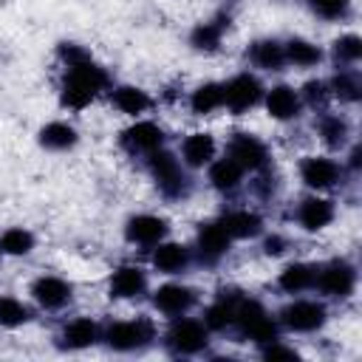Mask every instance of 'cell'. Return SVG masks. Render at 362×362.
<instances>
[{"label": "cell", "instance_id": "5bb4252c", "mask_svg": "<svg viewBox=\"0 0 362 362\" xmlns=\"http://www.w3.org/2000/svg\"><path fill=\"white\" fill-rule=\"evenodd\" d=\"M297 218H300V223H303L308 232H317V229H322V226L331 223V218H334V206H331V201L314 195V198H305V201L300 204Z\"/></svg>", "mask_w": 362, "mask_h": 362}, {"label": "cell", "instance_id": "4316f807", "mask_svg": "<svg viewBox=\"0 0 362 362\" xmlns=\"http://www.w3.org/2000/svg\"><path fill=\"white\" fill-rule=\"evenodd\" d=\"M283 51H286V62L300 65V68H311V65H317L320 57H322L320 48L311 45V42H305V40H288V42L283 45Z\"/></svg>", "mask_w": 362, "mask_h": 362}, {"label": "cell", "instance_id": "d6a6232c", "mask_svg": "<svg viewBox=\"0 0 362 362\" xmlns=\"http://www.w3.org/2000/svg\"><path fill=\"white\" fill-rule=\"evenodd\" d=\"M232 320H235V303L221 300V303L209 305V311H206V320H204V322H206L209 328H226Z\"/></svg>", "mask_w": 362, "mask_h": 362}, {"label": "cell", "instance_id": "cb8c5ba5", "mask_svg": "<svg viewBox=\"0 0 362 362\" xmlns=\"http://www.w3.org/2000/svg\"><path fill=\"white\" fill-rule=\"evenodd\" d=\"M189 105H192V110H195L198 116H204V113H212L215 107H221V105H223V85L206 82V85L195 88V90H192V99H189Z\"/></svg>", "mask_w": 362, "mask_h": 362}, {"label": "cell", "instance_id": "52a82bcc", "mask_svg": "<svg viewBox=\"0 0 362 362\" xmlns=\"http://www.w3.org/2000/svg\"><path fill=\"white\" fill-rule=\"evenodd\" d=\"M167 342L178 354H195L206 345V328L198 320H178V322H173V328L167 334Z\"/></svg>", "mask_w": 362, "mask_h": 362}, {"label": "cell", "instance_id": "d4e9b609", "mask_svg": "<svg viewBox=\"0 0 362 362\" xmlns=\"http://www.w3.org/2000/svg\"><path fill=\"white\" fill-rule=\"evenodd\" d=\"M40 141H42V147L65 150V147H71L76 141V130L71 124H65V122H51V124H45L40 130Z\"/></svg>", "mask_w": 362, "mask_h": 362}, {"label": "cell", "instance_id": "f1b7e54d", "mask_svg": "<svg viewBox=\"0 0 362 362\" xmlns=\"http://www.w3.org/2000/svg\"><path fill=\"white\" fill-rule=\"evenodd\" d=\"M31 246H34V238L28 229H8L0 238V252L6 255H28Z\"/></svg>", "mask_w": 362, "mask_h": 362}, {"label": "cell", "instance_id": "d6986e66", "mask_svg": "<svg viewBox=\"0 0 362 362\" xmlns=\"http://www.w3.org/2000/svg\"><path fill=\"white\" fill-rule=\"evenodd\" d=\"M223 229L229 238H252L260 232V215L257 212H249V209H238V212H229L223 221Z\"/></svg>", "mask_w": 362, "mask_h": 362}, {"label": "cell", "instance_id": "4dcf8cb0", "mask_svg": "<svg viewBox=\"0 0 362 362\" xmlns=\"http://www.w3.org/2000/svg\"><path fill=\"white\" fill-rule=\"evenodd\" d=\"M320 136L331 147H339L345 141V136H348V122L342 116H322L320 119Z\"/></svg>", "mask_w": 362, "mask_h": 362}, {"label": "cell", "instance_id": "8fae6325", "mask_svg": "<svg viewBox=\"0 0 362 362\" xmlns=\"http://www.w3.org/2000/svg\"><path fill=\"white\" fill-rule=\"evenodd\" d=\"M122 141L133 153H153L161 144V127H156L153 122H136L133 127L124 130Z\"/></svg>", "mask_w": 362, "mask_h": 362}, {"label": "cell", "instance_id": "3957f363", "mask_svg": "<svg viewBox=\"0 0 362 362\" xmlns=\"http://www.w3.org/2000/svg\"><path fill=\"white\" fill-rule=\"evenodd\" d=\"M354 280H356V274H354V269L345 260H334L320 274H314V283L328 297H345V294H351Z\"/></svg>", "mask_w": 362, "mask_h": 362}, {"label": "cell", "instance_id": "ffe728a7", "mask_svg": "<svg viewBox=\"0 0 362 362\" xmlns=\"http://www.w3.org/2000/svg\"><path fill=\"white\" fill-rule=\"evenodd\" d=\"M252 62L257 68H266V71H280L283 62H286V51H283L280 42L263 40V42H255L252 45Z\"/></svg>", "mask_w": 362, "mask_h": 362}, {"label": "cell", "instance_id": "83f0119b", "mask_svg": "<svg viewBox=\"0 0 362 362\" xmlns=\"http://www.w3.org/2000/svg\"><path fill=\"white\" fill-rule=\"evenodd\" d=\"M113 102H116V107H119L122 113H130V116L144 113V110L150 107L147 93H144V90H139V88H130V85L119 88V90L113 93Z\"/></svg>", "mask_w": 362, "mask_h": 362}, {"label": "cell", "instance_id": "7a4b0ae2", "mask_svg": "<svg viewBox=\"0 0 362 362\" xmlns=\"http://www.w3.org/2000/svg\"><path fill=\"white\" fill-rule=\"evenodd\" d=\"M150 173L156 178V184L167 192V195H181L184 192V170L178 164V158L173 153H164V150H153L150 156Z\"/></svg>", "mask_w": 362, "mask_h": 362}, {"label": "cell", "instance_id": "4fadbf2b", "mask_svg": "<svg viewBox=\"0 0 362 362\" xmlns=\"http://www.w3.org/2000/svg\"><path fill=\"white\" fill-rule=\"evenodd\" d=\"M266 110H269V116H274V119H294L297 110H300V96H297V90L288 88V85L272 88L269 96H266Z\"/></svg>", "mask_w": 362, "mask_h": 362}, {"label": "cell", "instance_id": "ac0fdd59", "mask_svg": "<svg viewBox=\"0 0 362 362\" xmlns=\"http://www.w3.org/2000/svg\"><path fill=\"white\" fill-rule=\"evenodd\" d=\"M198 246L206 257H221L229 249V235L223 223H201L198 229Z\"/></svg>", "mask_w": 362, "mask_h": 362}, {"label": "cell", "instance_id": "ba28073f", "mask_svg": "<svg viewBox=\"0 0 362 362\" xmlns=\"http://www.w3.org/2000/svg\"><path fill=\"white\" fill-rule=\"evenodd\" d=\"M300 175L308 187L314 189H328L337 184L339 178V164L325 158V156H308L303 164H300Z\"/></svg>", "mask_w": 362, "mask_h": 362}, {"label": "cell", "instance_id": "9c48e42d", "mask_svg": "<svg viewBox=\"0 0 362 362\" xmlns=\"http://www.w3.org/2000/svg\"><path fill=\"white\" fill-rule=\"evenodd\" d=\"M229 158H235L243 170H257L266 164V147L249 136V133H238L232 139V147H229Z\"/></svg>", "mask_w": 362, "mask_h": 362}, {"label": "cell", "instance_id": "30bf717a", "mask_svg": "<svg viewBox=\"0 0 362 362\" xmlns=\"http://www.w3.org/2000/svg\"><path fill=\"white\" fill-rule=\"evenodd\" d=\"M31 294H34V300L40 305L59 308V305H65L71 300V286L65 280H59V277H40V280H34Z\"/></svg>", "mask_w": 362, "mask_h": 362}, {"label": "cell", "instance_id": "1f68e13d", "mask_svg": "<svg viewBox=\"0 0 362 362\" xmlns=\"http://www.w3.org/2000/svg\"><path fill=\"white\" fill-rule=\"evenodd\" d=\"M221 34H223V25L221 23H204V25H198L195 31H192V45L195 48H215L218 42H221Z\"/></svg>", "mask_w": 362, "mask_h": 362}, {"label": "cell", "instance_id": "5b68a950", "mask_svg": "<svg viewBox=\"0 0 362 362\" xmlns=\"http://www.w3.org/2000/svg\"><path fill=\"white\" fill-rule=\"evenodd\" d=\"M153 337V325L147 320H133V322H113L105 334L107 345L116 351H130L136 345H141L144 339Z\"/></svg>", "mask_w": 362, "mask_h": 362}, {"label": "cell", "instance_id": "e0dca14e", "mask_svg": "<svg viewBox=\"0 0 362 362\" xmlns=\"http://www.w3.org/2000/svg\"><path fill=\"white\" fill-rule=\"evenodd\" d=\"M181 153H184V161L189 167H204L215 153V141L209 133H192V136H187Z\"/></svg>", "mask_w": 362, "mask_h": 362}, {"label": "cell", "instance_id": "44dd1931", "mask_svg": "<svg viewBox=\"0 0 362 362\" xmlns=\"http://www.w3.org/2000/svg\"><path fill=\"white\" fill-rule=\"evenodd\" d=\"M153 266L158 272H164V274H175V272H181L187 266V249L181 243H164V246L156 249Z\"/></svg>", "mask_w": 362, "mask_h": 362}, {"label": "cell", "instance_id": "f546056e", "mask_svg": "<svg viewBox=\"0 0 362 362\" xmlns=\"http://www.w3.org/2000/svg\"><path fill=\"white\" fill-rule=\"evenodd\" d=\"M328 90H331L337 99H342V102H356V99H359V79H356V74H351V71H339V74L334 76V82L328 85Z\"/></svg>", "mask_w": 362, "mask_h": 362}, {"label": "cell", "instance_id": "8d00e7d4", "mask_svg": "<svg viewBox=\"0 0 362 362\" xmlns=\"http://www.w3.org/2000/svg\"><path fill=\"white\" fill-rule=\"evenodd\" d=\"M305 99H308L311 105H322V102L328 99V85H325V82H308V85H305Z\"/></svg>", "mask_w": 362, "mask_h": 362}, {"label": "cell", "instance_id": "74e56055", "mask_svg": "<svg viewBox=\"0 0 362 362\" xmlns=\"http://www.w3.org/2000/svg\"><path fill=\"white\" fill-rule=\"evenodd\" d=\"M266 359H297V354L291 348H280V345H269L266 348Z\"/></svg>", "mask_w": 362, "mask_h": 362}, {"label": "cell", "instance_id": "2e32d148", "mask_svg": "<svg viewBox=\"0 0 362 362\" xmlns=\"http://www.w3.org/2000/svg\"><path fill=\"white\" fill-rule=\"evenodd\" d=\"M144 288V272L136 266H122L110 277V297H136Z\"/></svg>", "mask_w": 362, "mask_h": 362}, {"label": "cell", "instance_id": "e575fe53", "mask_svg": "<svg viewBox=\"0 0 362 362\" xmlns=\"http://www.w3.org/2000/svg\"><path fill=\"white\" fill-rule=\"evenodd\" d=\"M337 48V57L342 59V62H356L359 57H362V40L356 37V34H345V37H339L337 42H334Z\"/></svg>", "mask_w": 362, "mask_h": 362}, {"label": "cell", "instance_id": "9a60e30c", "mask_svg": "<svg viewBox=\"0 0 362 362\" xmlns=\"http://www.w3.org/2000/svg\"><path fill=\"white\" fill-rule=\"evenodd\" d=\"M195 294L187 288V286H178V283H170V286H161L156 291V305L164 311V314H184L189 305H192Z\"/></svg>", "mask_w": 362, "mask_h": 362}, {"label": "cell", "instance_id": "d590c367", "mask_svg": "<svg viewBox=\"0 0 362 362\" xmlns=\"http://www.w3.org/2000/svg\"><path fill=\"white\" fill-rule=\"evenodd\" d=\"M311 6L317 14H322L328 20H337L348 11V0H311Z\"/></svg>", "mask_w": 362, "mask_h": 362}, {"label": "cell", "instance_id": "603a6c76", "mask_svg": "<svg viewBox=\"0 0 362 362\" xmlns=\"http://www.w3.org/2000/svg\"><path fill=\"white\" fill-rule=\"evenodd\" d=\"M240 173H243V167H240L235 158H221V161L212 164L209 181H212L215 189H223V192H226V189H235V187H238Z\"/></svg>", "mask_w": 362, "mask_h": 362}, {"label": "cell", "instance_id": "7402d4cb", "mask_svg": "<svg viewBox=\"0 0 362 362\" xmlns=\"http://www.w3.org/2000/svg\"><path fill=\"white\" fill-rule=\"evenodd\" d=\"M314 269L311 266H305V263H291V266H286L283 272H280V288L283 291H288V294H297V291H303V288H308L311 283H314Z\"/></svg>", "mask_w": 362, "mask_h": 362}, {"label": "cell", "instance_id": "6da1fadb", "mask_svg": "<svg viewBox=\"0 0 362 362\" xmlns=\"http://www.w3.org/2000/svg\"><path fill=\"white\" fill-rule=\"evenodd\" d=\"M102 85H105V74L90 59L82 62V65H74L71 74L62 82V105H68V107H85L96 96V90Z\"/></svg>", "mask_w": 362, "mask_h": 362}, {"label": "cell", "instance_id": "f35d334b", "mask_svg": "<svg viewBox=\"0 0 362 362\" xmlns=\"http://www.w3.org/2000/svg\"><path fill=\"white\" fill-rule=\"evenodd\" d=\"M283 246H286V240H283L280 235H269V238H266V243H263L266 255H280V252H283Z\"/></svg>", "mask_w": 362, "mask_h": 362}, {"label": "cell", "instance_id": "277c9868", "mask_svg": "<svg viewBox=\"0 0 362 362\" xmlns=\"http://www.w3.org/2000/svg\"><path fill=\"white\" fill-rule=\"evenodd\" d=\"M280 317L291 331H314L325 322V308L314 300H294L291 305L283 308Z\"/></svg>", "mask_w": 362, "mask_h": 362}, {"label": "cell", "instance_id": "8992f818", "mask_svg": "<svg viewBox=\"0 0 362 362\" xmlns=\"http://www.w3.org/2000/svg\"><path fill=\"white\" fill-rule=\"evenodd\" d=\"M257 99H260V82L249 74H238L223 85V105H229L235 113L252 107Z\"/></svg>", "mask_w": 362, "mask_h": 362}, {"label": "cell", "instance_id": "7c38bea8", "mask_svg": "<svg viewBox=\"0 0 362 362\" xmlns=\"http://www.w3.org/2000/svg\"><path fill=\"white\" fill-rule=\"evenodd\" d=\"M167 232V223L156 215H136L127 221V240L130 243H158Z\"/></svg>", "mask_w": 362, "mask_h": 362}, {"label": "cell", "instance_id": "484cf974", "mask_svg": "<svg viewBox=\"0 0 362 362\" xmlns=\"http://www.w3.org/2000/svg\"><path fill=\"white\" fill-rule=\"evenodd\" d=\"M62 339H65L68 348H88V345L96 339V325H93V320L79 317V320L68 322L65 331H62Z\"/></svg>", "mask_w": 362, "mask_h": 362}, {"label": "cell", "instance_id": "836d02e7", "mask_svg": "<svg viewBox=\"0 0 362 362\" xmlns=\"http://www.w3.org/2000/svg\"><path fill=\"white\" fill-rule=\"evenodd\" d=\"M25 320H28V311H25L23 303H17V300H11V297L0 300V325L14 328V325H20V322H25Z\"/></svg>", "mask_w": 362, "mask_h": 362}]
</instances>
